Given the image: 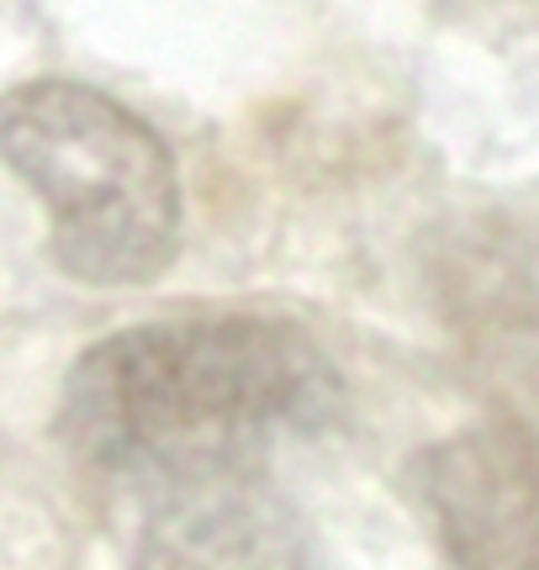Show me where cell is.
<instances>
[{
  "mask_svg": "<svg viewBox=\"0 0 539 570\" xmlns=\"http://www.w3.org/2000/svg\"><path fill=\"white\" fill-rule=\"evenodd\" d=\"M339 412V370L296 323L202 312L101 338L69 370L59 433L85 465L180 491L259 475Z\"/></svg>",
  "mask_w": 539,
  "mask_h": 570,
  "instance_id": "1",
  "label": "cell"
},
{
  "mask_svg": "<svg viewBox=\"0 0 539 570\" xmlns=\"http://www.w3.org/2000/svg\"><path fill=\"white\" fill-rule=\"evenodd\" d=\"M0 164L53 223V259L80 285H144L180 244V175L165 138L111 96L32 80L0 96Z\"/></svg>",
  "mask_w": 539,
  "mask_h": 570,
  "instance_id": "2",
  "label": "cell"
},
{
  "mask_svg": "<svg viewBox=\"0 0 539 570\" xmlns=\"http://www.w3.org/2000/svg\"><path fill=\"white\" fill-rule=\"evenodd\" d=\"M418 502L455 570H539V433L477 423L423 449Z\"/></svg>",
  "mask_w": 539,
  "mask_h": 570,
  "instance_id": "3",
  "label": "cell"
},
{
  "mask_svg": "<svg viewBox=\"0 0 539 570\" xmlns=\"http://www.w3.org/2000/svg\"><path fill=\"white\" fill-rule=\"evenodd\" d=\"M138 570H329V560L265 475H233L169 491L144 523Z\"/></svg>",
  "mask_w": 539,
  "mask_h": 570,
  "instance_id": "4",
  "label": "cell"
}]
</instances>
